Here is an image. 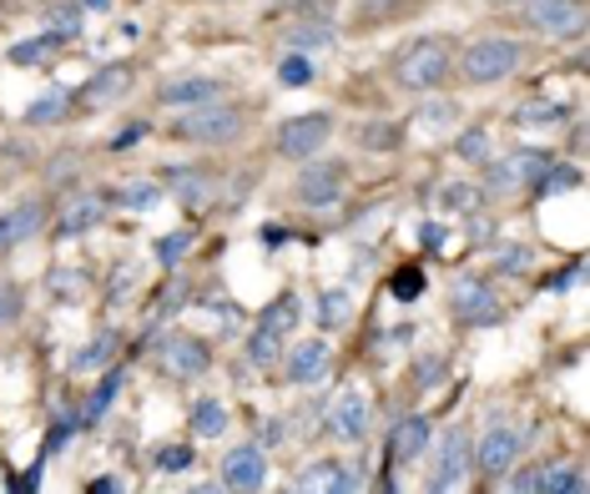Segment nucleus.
Returning a JSON list of instances; mask_svg holds the SVG:
<instances>
[{"instance_id":"nucleus-30","label":"nucleus","mask_w":590,"mask_h":494,"mask_svg":"<svg viewBox=\"0 0 590 494\" xmlns=\"http://www.w3.org/2000/svg\"><path fill=\"white\" fill-rule=\"evenodd\" d=\"M323 46H333V26L328 21H303L288 31V56H313Z\"/></svg>"},{"instance_id":"nucleus-46","label":"nucleus","mask_w":590,"mask_h":494,"mask_svg":"<svg viewBox=\"0 0 590 494\" xmlns=\"http://www.w3.org/2000/svg\"><path fill=\"white\" fill-rule=\"evenodd\" d=\"M500 494H536V470H520Z\"/></svg>"},{"instance_id":"nucleus-42","label":"nucleus","mask_w":590,"mask_h":494,"mask_svg":"<svg viewBox=\"0 0 590 494\" xmlns=\"http://www.w3.org/2000/svg\"><path fill=\"white\" fill-rule=\"evenodd\" d=\"M439 208L470 212V208H480V192H474L470 182H449V188H439Z\"/></svg>"},{"instance_id":"nucleus-36","label":"nucleus","mask_w":590,"mask_h":494,"mask_svg":"<svg viewBox=\"0 0 590 494\" xmlns=\"http://www.w3.org/2000/svg\"><path fill=\"white\" fill-rule=\"evenodd\" d=\"M530 263H536V253H530L524 242H504V248H494V273H504V278L530 273Z\"/></svg>"},{"instance_id":"nucleus-40","label":"nucleus","mask_w":590,"mask_h":494,"mask_svg":"<svg viewBox=\"0 0 590 494\" xmlns=\"http://www.w3.org/2000/svg\"><path fill=\"white\" fill-rule=\"evenodd\" d=\"M187 248H192V228L167 232V238H157V263H162V268H177V263L187 258Z\"/></svg>"},{"instance_id":"nucleus-20","label":"nucleus","mask_w":590,"mask_h":494,"mask_svg":"<svg viewBox=\"0 0 590 494\" xmlns=\"http://www.w3.org/2000/svg\"><path fill=\"white\" fill-rule=\"evenodd\" d=\"M162 192H172L182 208H208L212 192H218V182H212L208 172H187V167H167V182Z\"/></svg>"},{"instance_id":"nucleus-17","label":"nucleus","mask_w":590,"mask_h":494,"mask_svg":"<svg viewBox=\"0 0 590 494\" xmlns=\"http://www.w3.org/2000/svg\"><path fill=\"white\" fill-rule=\"evenodd\" d=\"M41 228H46L41 202H16V208H6V212H0V258L16 253V248H26Z\"/></svg>"},{"instance_id":"nucleus-14","label":"nucleus","mask_w":590,"mask_h":494,"mask_svg":"<svg viewBox=\"0 0 590 494\" xmlns=\"http://www.w3.org/2000/svg\"><path fill=\"white\" fill-rule=\"evenodd\" d=\"M328 429L339 434L343 444H359L369 434V394L363 389H339V399L328 404Z\"/></svg>"},{"instance_id":"nucleus-26","label":"nucleus","mask_w":590,"mask_h":494,"mask_svg":"<svg viewBox=\"0 0 590 494\" xmlns=\"http://www.w3.org/2000/svg\"><path fill=\"white\" fill-rule=\"evenodd\" d=\"M71 111V91H61V87H51L46 97H36L31 107H26V127H56V121Z\"/></svg>"},{"instance_id":"nucleus-5","label":"nucleus","mask_w":590,"mask_h":494,"mask_svg":"<svg viewBox=\"0 0 590 494\" xmlns=\"http://www.w3.org/2000/svg\"><path fill=\"white\" fill-rule=\"evenodd\" d=\"M464 474H470V434L454 424L439 434L434 464H429V474H424V494H459Z\"/></svg>"},{"instance_id":"nucleus-31","label":"nucleus","mask_w":590,"mask_h":494,"mask_svg":"<svg viewBox=\"0 0 590 494\" xmlns=\"http://www.w3.org/2000/svg\"><path fill=\"white\" fill-rule=\"evenodd\" d=\"M117 353V333H97L91 343H81L71 353V374H91V369H107V359Z\"/></svg>"},{"instance_id":"nucleus-43","label":"nucleus","mask_w":590,"mask_h":494,"mask_svg":"<svg viewBox=\"0 0 590 494\" xmlns=\"http://www.w3.org/2000/svg\"><path fill=\"white\" fill-rule=\"evenodd\" d=\"M570 188H580V172H576V167L556 172V162H550V172L536 182V192H540V198H550V192H570Z\"/></svg>"},{"instance_id":"nucleus-54","label":"nucleus","mask_w":590,"mask_h":494,"mask_svg":"<svg viewBox=\"0 0 590 494\" xmlns=\"http://www.w3.org/2000/svg\"><path fill=\"white\" fill-rule=\"evenodd\" d=\"M494 6H524V0H494Z\"/></svg>"},{"instance_id":"nucleus-6","label":"nucleus","mask_w":590,"mask_h":494,"mask_svg":"<svg viewBox=\"0 0 590 494\" xmlns=\"http://www.w3.org/2000/svg\"><path fill=\"white\" fill-rule=\"evenodd\" d=\"M546 172H550V157L524 147V152H510L504 162H484V192H494V198L524 192V188H536Z\"/></svg>"},{"instance_id":"nucleus-25","label":"nucleus","mask_w":590,"mask_h":494,"mask_svg":"<svg viewBox=\"0 0 590 494\" xmlns=\"http://www.w3.org/2000/svg\"><path fill=\"white\" fill-rule=\"evenodd\" d=\"M353 319V288H323L318 298V329H343Z\"/></svg>"},{"instance_id":"nucleus-32","label":"nucleus","mask_w":590,"mask_h":494,"mask_svg":"<svg viewBox=\"0 0 590 494\" xmlns=\"http://www.w3.org/2000/svg\"><path fill=\"white\" fill-rule=\"evenodd\" d=\"M298 319H303V298L298 293H278V303H268V313H262V329H273V333H293Z\"/></svg>"},{"instance_id":"nucleus-48","label":"nucleus","mask_w":590,"mask_h":494,"mask_svg":"<svg viewBox=\"0 0 590 494\" xmlns=\"http://www.w3.org/2000/svg\"><path fill=\"white\" fill-rule=\"evenodd\" d=\"M187 460H192V450H177V444H172V450L162 454V470H182Z\"/></svg>"},{"instance_id":"nucleus-50","label":"nucleus","mask_w":590,"mask_h":494,"mask_svg":"<svg viewBox=\"0 0 590 494\" xmlns=\"http://www.w3.org/2000/svg\"><path fill=\"white\" fill-rule=\"evenodd\" d=\"M91 494H121V480L117 474H101V480L91 484Z\"/></svg>"},{"instance_id":"nucleus-39","label":"nucleus","mask_w":590,"mask_h":494,"mask_svg":"<svg viewBox=\"0 0 590 494\" xmlns=\"http://www.w3.org/2000/svg\"><path fill=\"white\" fill-rule=\"evenodd\" d=\"M26 313V293L21 283H11V278H0V329H11V323H21Z\"/></svg>"},{"instance_id":"nucleus-51","label":"nucleus","mask_w":590,"mask_h":494,"mask_svg":"<svg viewBox=\"0 0 590 494\" xmlns=\"http://www.w3.org/2000/svg\"><path fill=\"white\" fill-rule=\"evenodd\" d=\"M187 494H228V490H222V484H212V480H202V484H192Z\"/></svg>"},{"instance_id":"nucleus-47","label":"nucleus","mask_w":590,"mask_h":494,"mask_svg":"<svg viewBox=\"0 0 590 494\" xmlns=\"http://www.w3.org/2000/svg\"><path fill=\"white\" fill-rule=\"evenodd\" d=\"M419 242H424V248H444L449 232L439 228V222H424V228H419Z\"/></svg>"},{"instance_id":"nucleus-19","label":"nucleus","mask_w":590,"mask_h":494,"mask_svg":"<svg viewBox=\"0 0 590 494\" xmlns=\"http://www.w3.org/2000/svg\"><path fill=\"white\" fill-rule=\"evenodd\" d=\"M157 101L162 107H212V101H222V81L212 77H182V81H167L162 91H157Z\"/></svg>"},{"instance_id":"nucleus-33","label":"nucleus","mask_w":590,"mask_h":494,"mask_svg":"<svg viewBox=\"0 0 590 494\" xmlns=\"http://www.w3.org/2000/svg\"><path fill=\"white\" fill-rule=\"evenodd\" d=\"M187 424H192L197 440H218L222 429H228V409H222L218 399H197V404H192V419H187Z\"/></svg>"},{"instance_id":"nucleus-4","label":"nucleus","mask_w":590,"mask_h":494,"mask_svg":"<svg viewBox=\"0 0 590 494\" xmlns=\"http://www.w3.org/2000/svg\"><path fill=\"white\" fill-rule=\"evenodd\" d=\"M333 142V117L328 111H303V117H288L283 127H278L273 147L283 162H313L323 147Z\"/></svg>"},{"instance_id":"nucleus-23","label":"nucleus","mask_w":590,"mask_h":494,"mask_svg":"<svg viewBox=\"0 0 590 494\" xmlns=\"http://www.w3.org/2000/svg\"><path fill=\"white\" fill-rule=\"evenodd\" d=\"M46 31L61 36L66 46L77 41V36L87 31V11H81V0H56V6H46Z\"/></svg>"},{"instance_id":"nucleus-2","label":"nucleus","mask_w":590,"mask_h":494,"mask_svg":"<svg viewBox=\"0 0 590 494\" xmlns=\"http://www.w3.org/2000/svg\"><path fill=\"white\" fill-rule=\"evenodd\" d=\"M454 67L470 87H494V81L514 77V71L524 67V46L514 41V36H480V41H470L459 51Z\"/></svg>"},{"instance_id":"nucleus-8","label":"nucleus","mask_w":590,"mask_h":494,"mask_svg":"<svg viewBox=\"0 0 590 494\" xmlns=\"http://www.w3.org/2000/svg\"><path fill=\"white\" fill-rule=\"evenodd\" d=\"M520 16L530 31L550 36V41H570V36H580V26H586V6H580V0H524Z\"/></svg>"},{"instance_id":"nucleus-7","label":"nucleus","mask_w":590,"mask_h":494,"mask_svg":"<svg viewBox=\"0 0 590 494\" xmlns=\"http://www.w3.org/2000/svg\"><path fill=\"white\" fill-rule=\"evenodd\" d=\"M131 91H137V67H127V61H111V67L91 71V77L81 81L77 107L81 111H107V107H121Z\"/></svg>"},{"instance_id":"nucleus-16","label":"nucleus","mask_w":590,"mask_h":494,"mask_svg":"<svg viewBox=\"0 0 590 494\" xmlns=\"http://www.w3.org/2000/svg\"><path fill=\"white\" fill-rule=\"evenodd\" d=\"M429 444H434V429H429L424 414H404L389 429V460L393 464H419Z\"/></svg>"},{"instance_id":"nucleus-55","label":"nucleus","mask_w":590,"mask_h":494,"mask_svg":"<svg viewBox=\"0 0 590 494\" xmlns=\"http://www.w3.org/2000/svg\"><path fill=\"white\" fill-rule=\"evenodd\" d=\"M273 494H298V490H273Z\"/></svg>"},{"instance_id":"nucleus-22","label":"nucleus","mask_w":590,"mask_h":494,"mask_svg":"<svg viewBox=\"0 0 590 494\" xmlns=\"http://www.w3.org/2000/svg\"><path fill=\"white\" fill-rule=\"evenodd\" d=\"M101 218H107V198H77V202H66L56 232H61V238H81V232H91Z\"/></svg>"},{"instance_id":"nucleus-1","label":"nucleus","mask_w":590,"mask_h":494,"mask_svg":"<svg viewBox=\"0 0 590 494\" xmlns=\"http://www.w3.org/2000/svg\"><path fill=\"white\" fill-rule=\"evenodd\" d=\"M389 77L409 97H439V87L454 77V46H449V36H414L409 46H399V56L389 61Z\"/></svg>"},{"instance_id":"nucleus-10","label":"nucleus","mask_w":590,"mask_h":494,"mask_svg":"<svg viewBox=\"0 0 590 494\" xmlns=\"http://www.w3.org/2000/svg\"><path fill=\"white\" fill-rule=\"evenodd\" d=\"M449 303H454V319L470 323V329H494V323L504 319V303L494 298V288L484 283V278H459Z\"/></svg>"},{"instance_id":"nucleus-41","label":"nucleus","mask_w":590,"mask_h":494,"mask_svg":"<svg viewBox=\"0 0 590 494\" xmlns=\"http://www.w3.org/2000/svg\"><path fill=\"white\" fill-rule=\"evenodd\" d=\"M278 81L283 87H308L313 81V56H283L278 61Z\"/></svg>"},{"instance_id":"nucleus-21","label":"nucleus","mask_w":590,"mask_h":494,"mask_svg":"<svg viewBox=\"0 0 590 494\" xmlns=\"http://www.w3.org/2000/svg\"><path fill=\"white\" fill-rule=\"evenodd\" d=\"M61 51H66V41L61 36H51V31H41V36H26V41H16L11 51H6V61L11 67H51V61H61Z\"/></svg>"},{"instance_id":"nucleus-12","label":"nucleus","mask_w":590,"mask_h":494,"mask_svg":"<svg viewBox=\"0 0 590 494\" xmlns=\"http://www.w3.org/2000/svg\"><path fill=\"white\" fill-rule=\"evenodd\" d=\"M343 162H308L303 172H298V182H293V192H298V202H308V208H333V202L343 198Z\"/></svg>"},{"instance_id":"nucleus-44","label":"nucleus","mask_w":590,"mask_h":494,"mask_svg":"<svg viewBox=\"0 0 590 494\" xmlns=\"http://www.w3.org/2000/svg\"><path fill=\"white\" fill-rule=\"evenodd\" d=\"M419 293H424V273H419V268H404V273H393V298H399V303H414Z\"/></svg>"},{"instance_id":"nucleus-18","label":"nucleus","mask_w":590,"mask_h":494,"mask_svg":"<svg viewBox=\"0 0 590 494\" xmlns=\"http://www.w3.org/2000/svg\"><path fill=\"white\" fill-rule=\"evenodd\" d=\"M293 490L298 494H353V474L339 460H313V464H303Z\"/></svg>"},{"instance_id":"nucleus-38","label":"nucleus","mask_w":590,"mask_h":494,"mask_svg":"<svg viewBox=\"0 0 590 494\" xmlns=\"http://www.w3.org/2000/svg\"><path fill=\"white\" fill-rule=\"evenodd\" d=\"M359 137L373 152H393V147L404 142V127H399V121H369V132H359Z\"/></svg>"},{"instance_id":"nucleus-28","label":"nucleus","mask_w":590,"mask_h":494,"mask_svg":"<svg viewBox=\"0 0 590 494\" xmlns=\"http://www.w3.org/2000/svg\"><path fill=\"white\" fill-rule=\"evenodd\" d=\"M162 198H167L162 182H152V177H142V182H127L121 192H111V202H117V208H127V212H152Z\"/></svg>"},{"instance_id":"nucleus-3","label":"nucleus","mask_w":590,"mask_h":494,"mask_svg":"<svg viewBox=\"0 0 590 494\" xmlns=\"http://www.w3.org/2000/svg\"><path fill=\"white\" fill-rule=\"evenodd\" d=\"M248 132V111L228 107V101H212V107H192L187 117L172 121V137L177 142H192V147H228Z\"/></svg>"},{"instance_id":"nucleus-34","label":"nucleus","mask_w":590,"mask_h":494,"mask_svg":"<svg viewBox=\"0 0 590 494\" xmlns=\"http://www.w3.org/2000/svg\"><path fill=\"white\" fill-rule=\"evenodd\" d=\"M87 288H91V278L81 273V268H56V273H51V298H56V303H81Z\"/></svg>"},{"instance_id":"nucleus-45","label":"nucleus","mask_w":590,"mask_h":494,"mask_svg":"<svg viewBox=\"0 0 590 494\" xmlns=\"http://www.w3.org/2000/svg\"><path fill=\"white\" fill-rule=\"evenodd\" d=\"M414 384L419 389H434V384H444V359H419V374H414Z\"/></svg>"},{"instance_id":"nucleus-29","label":"nucleus","mask_w":590,"mask_h":494,"mask_svg":"<svg viewBox=\"0 0 590 494\" xmlns=\"http://www.w3.org/2000/svg\"><path fill=\"white\" fill-rule=\"evenodd\" d=\"M278 359H283V333L258 323V329L248 333V363L252 369H278Z\"/></svg>"},{"instance_id":"nucleus-15","label":"nucleus","mask_w":590,"mask_h":494,"mask_svg":"<svg viewBox=\"0 0 590 494\" xmlns=\"http://www.w3.org/2000/svg\"><path fill=\"white\" fill-rule=\"evenodd\" d=\"M328 363H333V349H328V339H303V343H293V349H288L283 379H288V384H298V389H313L318 379L328 374Z\"/></svg>"},{"instance_id":"nucleus-24","label":"nucleus","mask_w":590,"mask_h":494,"mask_svg":"<svg viewBox=\"0 0 590 494\" xmlns=\"http://www.w3.org/2000/svg\"><path fill=\"white\" fill-rule=\"evenodd\" d=\"M454 121H459V101H449V97H429L424 107L414 111V127H419V132H424V137L449 132Z\"/></svg>"},{"instance_id":"nucleus-53","label":"nucleus","mask_w":590,"mask_h":494,"mask_svg":"<svg viewBox=\"0 0 590 494\" xmlns=\"http://www.w3.org/2000/svg\"><path fill=\"white\" fill-rule=\"evenodd\" d=\"M383 494H399V480H389V484H383Z\"/></svg>"},{"instance_id":"nucleus-9","label":"nucleus","mask_w":590,"mask_h":494,"mask_svg":"<svg viewBox=\"0 0 590 494\" xmlns=\"http://www.w3.org/2000/svg\"><path fill=\"white\" fill-rule=\"evenodd\" d=\"M520 454H524V429L494 424V429L480 434V444L470 450V460H474L480 474H510L514 464H520Z\"/></svg>"},{"instance_id":"nucleus-35","label":"nucleus","mask_w":590,"mask_h":494,"mask_svg":"<svg viewBox=\"0 0 590 494\" xmlns=\"http://www.w3.org/2000/svg\"><path fill=\"white\" fill-rule=\"evenodd\" d=\"M514 121H520V127H560L566 107H560V101H524V107H514Z\"/></svg>"},{"instance_id":"nucleus-13","label":"nucleus","mask_w":590,"mask_h":494,"mask_svg":"<svg viewBox=\"0 0 590 494\" xmlns=\"http://www.w3.org/2000/svg\"><path fill=\"white\" fill-rule=\"evenodd\" d=\"M268 484V460L258 444H238L222 454V490L228 494H258Z\"/></svg>"},{"instance_id":"nucleus-11","label":"nucleus","mask_w":590,"mask_h":494,"mask_svg":"<svg viewBox=\"0 0 590 494\" xmlns=\"http://www.w3.org/2000/svg\"><path fill=\"white\" fill-rule=\"evenodd\" d=\"M157 363L172 379H202L212 369V349L197 333H167V339H157Z\"/></svg>"},{"instance_id":"nucleus-27","label":"nucleus","mask_w":590,"mask_h":494,"mask_svg":"<svg viewBox=\"0 0 590 494\" xmlns=\"http://www.w3.org/2000/svg\"><path fill=\"white\" fill-rule=\"evenodd\" d=\"M454 157L464 167H484V162H494V142H490V132L484 127H464V132L454 137Z\"/></svg>"},{"instance_id":"nucleus-49","label":"nucleus","mask_w":590,"mask_h":494,"mask_svg":"<svg viewBox=\"0 0 590 494\" xmlns=\"http://www.w3.org/2000/svg\"><path fill=\"white\" fill-rule=\"evenodd\" d=\"M137 137H147V121H131V127H127V132H121L111 147H131V142H137Z\"/></svg>"},{"instance_id":"nucleus-37","label":"nucleus","mask_w":590,"mask_h":494,"mask_svg":"<svg viewBox=\"0 0 590 494\" xmlns=\"http://www.w3.org/2000/svg\"><path fill=\"white\" fill-rule=\"evenodd\" d=\"M117 389H121V369H111V374L101 379L97 389H91V399H87V414H81V419H87V424H101V414H107V409H111V399H117Z\"/></svg>"},{"instance_id":"nucleus-52","label":"nucleus","mask_w":590,"mask_h":494,"mask_svg":"<svg viewBox=\"0 0 590 494\" xmlns=\"http://www.w3.org/2000/svg\"><path fill=\"white\" fill-rule=\"evenodd\" d=\"M81 11H111V0H81Z\"/></svg>"}]
</instances>
